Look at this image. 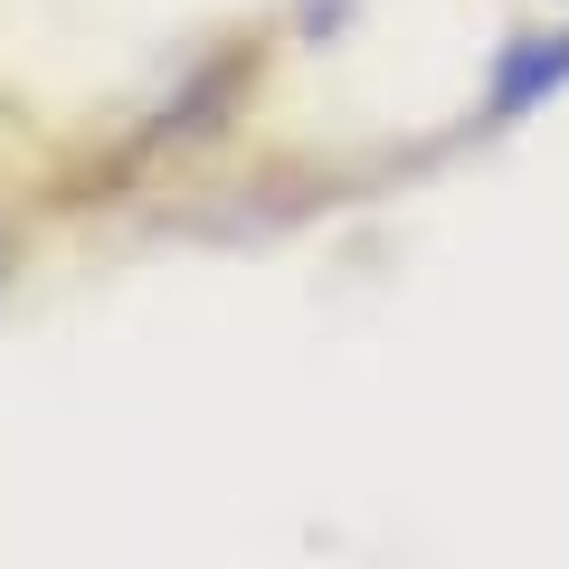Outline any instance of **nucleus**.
<instances>
[{
	"mask_svg": "<svg viewBox=\"0 0 569 569\" xmlns=\"http://www.w3.org/2000/svg\"><path fill=\"white\" fill-rule=\"evenodd\" d=\"M569 77V39H512V58H503V77H493V114H522L541 86H560Z\"/></svg>",
	"mask_w": 569,
	"mask_h": 569,
	"instance_id": "1",
	"label": "nucleus"
},
{
	"mask_svg": "<svg viewBox=\"0 0 569 569\" xmlns=\"http://www.w3.org/2000/svg\"><path fill=\"white\" fill-rule=\"evenodd\" d=\"M0 266H10V247H0Z\"/></svg>",
	"mask_w": 569,
	"mask_h": 569,
	"instance_id": "2",
	"label": "nucleus"
}]
</instances>
